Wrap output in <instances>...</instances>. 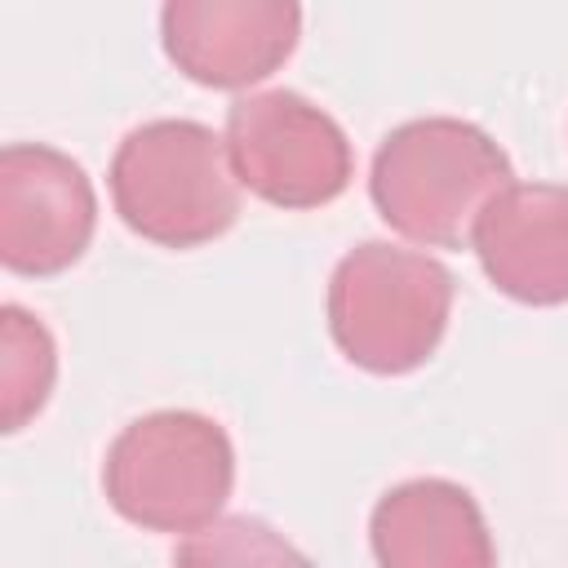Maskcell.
I'll use <instances>...</instances> for the list:
<instances>
[{
  "label": "cell",
  "instance_id": "6da1fadb",
  "mask_svg": "<svg viewBox=\"0 0 568 568\" xmlns=\"http://www.w3.org/2000/svg\"><path fill=\"white\" fill-rule=\"evenodd\" d=\"M510 178V155L479 124L422 115L382 138L368 169V195L382 222L404 240L457 248Z\"/></svg>",
  "mask_w": 568,
  "mask_h": 568
},
{
  "label": "cell",
  "instance_id": "7a4b0ae2",
  "mask_svg": "<svg viewBox=\"0 0 568 568\" xmlns=\"http://www.w3.org/2000/svg\"><path fill=\"white\" fill-rule=\"evenodd\" d=\"M111 204L120 222L160 248H200L240 217V178L200 120H146L111 155Z\"/></svg>",
  "mask_w": 568,
  "mask_h": 568
},
{
  "label": "cell",
  "instance_id": "9c48e42d",
  "mask_svg": "<svg viewBox=\"0 0 568 568\" xmlns=\"http://www.w3.org/2000/svg\"><path fill=\"white\" fill-rule=\"evenodd\" d=\"M377 568H497L479 501L439 475L386 488L368 515Z\"/></svg>",
  "mask_w": 568,
  "mask_h": 568
},
{
  "label": "cell",
  "instance_id": "5b68a950",
  "mask_svg": "<svg viewBox=\"0 0 568 568\" xmlns=\"http://www.w3.org/2000/svg\"><path fill=\"white\" fill-rule=\"evenodd\" d=\"M226 155L240 186L275 209H320L355 173L346 129L293 89L235 98L226 111Z\"/></svg>",
  "mask_w": 568,
  "mask_h": 568
},
{
  "label": "cell",
  "instance_id": "52a82bcc",
  "mask_svg": "<svg viewBox=\"0 0 568 568\" xmlns=\"http://www.w3.org/2000/svg\"><path fill=\"white\" fill-rule=\"evenodd\" d=\"M302 36L288 0H169L160 40L169 62L209 89H248L280 71Z\"/></svg>",
  "mask_w": 568,
  "mask_h": 568
},
{
  "label": "cell",
  "instance_id": "8992f818",
  "mask_svg": "<svg viewBox=\"0 0 568 568\" xmlns=\"http://www.w3.org/2000/svg\"><path fill=\"white\" fill-rule=\"evenodd\" d=\"M98 226L89 173L58 146L9 142L0 151V262L18 275L75 266Z\"/></svg>",
  "mask_w": 568,
  "mask_h": 568
},
{
  "label": "cell",
  "instance_id": "277c9868",
  "mask_svg": "<svg viewBox=\"0 0 568 568\" xmlns=\"http://www.w3.org/2000/svg\"><path fill=\"white\" fill-rule=\"evenodd\" d=\"M235 484L231 435L191 408H160L129 422L102 462V488L115 515L151 532L209 528Z\"/></svg>",
  "mask_w": 568,
  "mask_h": 568
},
{
  "label": "cell",
  "instance_id": "ba28073f",
  "mask_svg": "<svg viewBox=\"0 0 568 568\" xmlns=\"http://www.w3.org/2000/svg\"><path fill=\"white\" fill-rule=\"evenodd\" d=\"M488 284L524 306L568 302V186L510 182L470 231Z\"/></svg>",
  "mask_w": 568,
  "mask_h": 568
},
{
  "label": "cell",
  "instance_id": "8fae6325",
  "mask_svg": "<svg viewBox=\"0 0 568 568\" xmlns=\"http://www.w3.org/2000/svg\"><path fill=\"white\" fill-rule=\"evenodd\" d=\"M173 568H315V564L271 524L253 515H222L178 546Z\"/></svg>",
  "mask_w": 568,
  "mask_h": 568
},
{
  "label": "cell",
  "instance_id": "3957f363",
  "mask_svg": "<svg viewBox=\"0 0 568 568\" xmlns=\"http://www.w3.org/2000/svg\"><path fill=\"white\" fill-rule=\"evenodd\" d=\"M453 311V271L417 248L368 240L328 275V333L337 351L382 377L422 368Z\"/></svg>",
  "mask_w": 568,
  "mask_h": 568
},
{
  "label": "cell",
  "instance_id": "30bf717a",
  "mask_svg": "<svg viewBox=\"0 0 568 568\" xmlns=\"http://www.w3.org/2000/svg\"><path fill=\"white\" fill-rule=\"evenodd\" d=\"M58 377L53 333L22 306H0V422L22 430L49 399Z\"/></svg>",
  "mask_w": 568,
  "mask_h": 568
}]
</instances>
